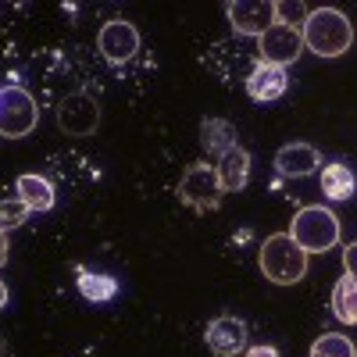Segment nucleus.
Segmentation results:
<instances>
[{"instance_id":"423d86ee","label":"nucleus","mask_w":357,"mask_h":357,"mask_svg":"<svg viewBox=\"0 0 357 357\" xmlns=\"http://www.w3.org/2000/svg\"><path fill=\"white\" fill-rule=\"evenodd\" d=\"M178 197L190 207H197V211H215L225 197L215 165H190L183 172V178H178Z\"/></svg>"},{"instance_id":"39448f33","label":"nucleus","mask_w":357,"mask_h":357,"mask_svg":"<svg viewBox=\"0 0 357 357\" xmlns=\"http://www.w3.org/2000/svg\"><path fill=\"white\" fill-rule=\"evenodd\" d=\"M301 50H304L301 25H293V22H282V18H279V22L257 40V61L275 65V68H286V65H293L296 57H301Z\"/></svg>"},{"instance_id":"6e6552de","label":"nucleus","mask_w":357,"mask_h":357,"mask_svg":"<svg viewBox=\"0 0 357 357\" xmlns=\"http://www.w3.org/2000/svg\"><path fill=\"white\" fill-rule=\"evenodd\" d=\"M57 126L65 136H93L100 126V104L89 93H68L57 104Z\"/></svg>"},{"instance_id":"f257e3e1","label":"nucleus","mask_w":357,"mask_h":357,"mask_svg":"<svg viewBox=\"0 0 357 357\" xmlns=\"http://www.w3.org/2000/svg\"><path fill=\"white\" fill-rule=\"evenodd\" d=\"M301 36H304V47L314 50L318 57H340L354 43V25L340 8H314L307 11L301 25Z\"/></svg>"},{"instance_id":"6ab92c4d","label":"nucleus","mask_w":357,"mask_h":357,"mask_svg":"<svg viewBox=\"0 0 357 357\" xmlns=\"http://www.w3.org/2000/svg\"><path fill=\"white\" fill-rule=\"evenodd\" d=\"M311 357H357V347L350 343V336L321 333V336L311 343Z\"/></svg>"},{"instance_id":"0eeeda50","label":"nucleus","mask_w":357,"mask_h":357,"mask_svg":"<svg viewBox=\"0 0 357 357\" xmlns=\"http://www.w3.org/2000/svg\"><path fill=\"white\" fill-rule=\"evenodd\" d=\"M225 15L240 36H264L268 29L279 22V4L275 0H232L225 4Z\"/></svg>"},{"instance_id":"aec40b11","label":"nucleus","mask_w":357,"mask_h":357,"mask_svg":"<svg viewBox=\"0 0 357 357\" xmlns=\"http://www.w3.org/2000/svg\"><path fill=\"white\" fill-rule=\"evenodd\" d=\"M29 215H33V211H29V207L15 197V200H0V232H11V229H18Z\"/></svg>"},{"instance_id":"b1692460","label":"nucleus","mask_w":357,"mask_h":357,"mask_svg":"<svg viewBox=\"0 0 357 357\" xmlns=\"http://www.w3.org/2000/svg\"><path fill=\"white\" fill-rule=\"evenodd\" d=\"M8 307V286H4V279H0V311Z\"/></svg>"},{"instance_id":"dca6fc26","label":"nucleus","mask_w":357,"mask_h":357,"mask_svg":"<svg viewBox=\"0 0 357 357\" xmlns=\"http://www.w3.org/2000/svg\"><path fill=\"white\" fill-rule=\"evenodd\" d=\"M354 172L347 165H325L321 168V193L329 200H350L354 197Z\"/></svg>"},{"instance_id":"f3484780","label":"nucleus","mask_w":357,"mask_h":357,"mask_svg":"<svg viewBox=\"0 0 357 357\" xmlns=\"http://www.w3.org/2000/svg\"><path fill=\"white\" fill-rule=\"evenodd\" d=\"M333 314L343 325H357V279L343 275L333 289Z\"/></svg>"},{"instance_id":"ddd939ff","label":"nucleus","mask_w":357,"mask_h":357,"mask_svg":"<svg viewBox=\"0 0 357 357\" xmlns=\"http://www.w3.org/2000/svg\"><path fill=\"white\" fill-rule=\"evenodd\" d=\"M215 172H218L222 193H240V190L250 183V154L243 151V146H232L229 154L218 158Z\"/></svg>"},{"instance_id":"412c9836","label":"nucleus","mask_w":357,"mask_h":357,"mask_svg":"<svg viewBox=\"0 0 357 357\" xmlns=\"http://www.w3.org/2000/svg\"><path fill=\"white\" fill-rule=\"evenodd\" d=\"M343 268H347V275H350V279H357V240L343 250Z\"/></svg>"},{"instance_id":"4be33fe9","label":"nucleus","mask_w":357,"mask_h":357,"mask_svg":"<svg viewBox=\"0 0 357 357\" xmlns=\"http://www.w3.org/2000/svg\"><path fill=\"white\" fill-rule=\"evenodd\" d=\"M243 357H279V350L275 347H250Z\"/></svg>"},{"instance_id":"4468645a","label":"nucleus","mask_w":357,"mask_h":357,"mask_svg":"<svg viewBox=\"0 0 357 357\" xmlns=\"http://www.w3.org/2000/svg\"><path fill=\"white\" fill-rule=\"evenodd\" d=\"M200 143H204V151L207 154H229L232 146H240L236 143V126L225 122V118H204L200 122Z\"/></svg>"},{"instance_id":"20e7f679","label":"nucleus","mask_w":357,"mask_h":357,"mask_svg":"<svg viewBox=\"0 0 357 357\" xmlns=\"http://www.w3.org/2000/svg\"><path fill=\"white\" fill-rule=\"evenodd\" d=\"M36 122H40V107L29 89H22V86L0 89V136L22 139L36 129Z\"/></svg>"},{"instance_id":"1a4fd4ad","label":"nucleus","mask_w":357,"mask_h":357,"mask_svg":"<svg viewBox=\"0 0 357 357\" xmlns=\"http://www.w3.org/2000/svg\"><path fill=\"white\" fill-rule=\"evenodd\" d=\"M97 50L104 54V61L111 65H126L136 57L139 50V33L132 22H122V18H111L100 25V36H97Z\"/></svg>"},{"instance_id":"f8f14e48","label":"nucleus","mask_w":357,"mask_h":357,"mask_svg":"<svg viewBox=\"0 0 357 357\" xmlns=\"http://www.w3.org/2000/svg\"><path fill=\"white\" fill-rule=\"evenodd\" d=\"M321 165V154L314 151L311 143H286L282 151L275 154V172L286 175V178H304V175H314Z\"/></svg>"},{"instance_id":"f03ea898","label":"nucleus","mask_w":357,"mask_h":357,"mask_svg":"<svg viewBox=\"0 0 357 357\" xmlns=\"http://www.w3.org/2000/svg\"><path fill=\"white\" fill-rule=\"evenodd\" d=\"M257 264L268 282L275 286H293L307 275V254L293 243L289 232H275L261 243V254H257Z\"/></svg>"},{"instance_id":"5701e85b","label":"nucleus","mask_w":357,"mask_h":357,"mask_svg":"<svg viewBox=\"0 0 357 357\" xmlns=\"http://www.w3.org/2000/svg\"><path fill=\"white\" fill-rule=\"evenodd\" d=\"M8 250H11V247H8V236H4V232H0V264H4V261H8Z\"/></svg>"},{"instance_id":"9d476101","label":"nucleus","mask_w":357,"mask_h":357,"mask_svg":"<svg viewBox=\"0 0 357 357\" xmlns=\"http://www.w3.org/2000/svg\"><path fill=\"white\" fill-rule=\"evenodd\" d=\"M207 347L218 357H236L247 350V321L243 318H232V314H222L207 325Z\"/></svg>"},{"instance_id":"7ed1b4c3","label":"nucleus","mask_w":357,"mask_h":357,"mask_svg":"<svg viewBox=\"0 0 357 357\" xmlns=\"http://www.w3.org/2000/svg\"><path fill=\"white\" fill-rule=\"evenodd\" d=\"M289 236L307 257L311 254H325V250H333L340 243V218L329 211V207L307 204V207H301V211L293 215Z\"/></svg>"},{"instance_id":"9b49d317","label":"nucleus","mask_w":357,"mask_h":357,"mask_svg":"<svg viewBox=\"0 0 357 357\" xmlns=\"http://www.w3.org/2000/svg\"><path fill=\"white\" fill-rule=\"evenodd\" d=\"M286 68H275V65H264V61H254L250 72H247V93L250 100L257 104H272L286 93Z\"/></svg>"},{"instance_id":"2eb2a0df","label":"nucleus","mask_w":357,"mask_h":357,"mask_svg":"<svg viewBox=\"0 0 357 357\" xmlns=\"http://www.w3.org/2000/svg\"><path fill=\"white\" fill-rule=\"evenodd\" d=\"M15 190H18V200L29 207V211H50L54 207V186L43 175H18Z\"/></svg>"},{"instance_id":"a211bd4d","label":"nucleus","mask_w":357,"mask_h":357,"mask_svg":"<svg viewBox=\"0 0 357 357\" xmlns=\"http://www.w3.org/2000/svg\"><path fill=\"white\" fill-rule=\"evenodd\" d=\"M79 293L93 304H104V301H114L118 293V282L111 275H97V272H79Z\"/></svg>"}]
</instances>
